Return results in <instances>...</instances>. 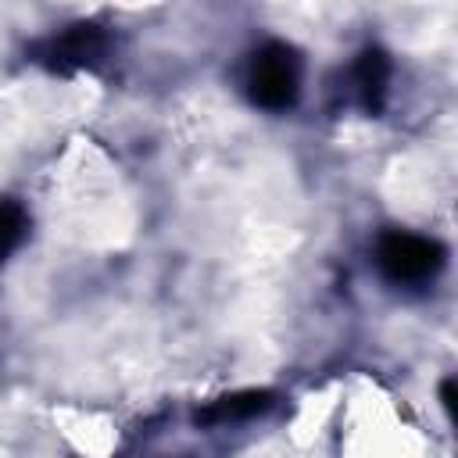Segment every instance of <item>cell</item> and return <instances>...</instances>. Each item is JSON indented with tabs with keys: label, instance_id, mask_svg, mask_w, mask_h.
I'll list each match as a JSON object with an SVG mask.
<instances>
[{
	"label": "cell",
	"instance_id": "cell-1",
	"mask_svg": "<svg viewBox=\"0 0 458 458\" xmlns=\"http://www.w3.org/2000/svg\"><path fill=\"white\" fill-rule=\"evenodd\" d=\"M247 89L250 100L268 107V111H283L297 100L301 89V61L290 47L283 43H265L247 68Z\"/></svg>",
	"mask_w": 458,
	"mask_h": 458
},
{
	"label": "cell",
	"instance_id": "cell-2",
	"mask_svg": "<svg viewBox=\"0 0 458 458\" xmlns=\"http://www.w3.org/2000/svg\"><path fill=\"white\" fill-rule=\"evenodd\" d=\"M376 261L383 268L386 279L394 283H426L437 276V268L444 265V250L437 240L429 236H415V233H390L379 240Z\"/></svg>",
	"mask_w": 458,
	"mask_h": 458
},
{
	"label": "cell",
	"instance_id": "cell-3",
	"mask_svg": "<svg viewBox=\"0 0 458 458\" xmlns=\"http://www.w3.org/2000/svg\"><path fill=\"white\" fill-rule=\"evenodd\" d=\"M104 50H107V36L97 25H72L68 32L54 36L39 50V61H47L57 72H75V68L97 64L104 57Z\"/></svg>",
	"mask_w": 458,
	"mask_h": 458
},
{
	"label": "cell",
	"instance_id": "cell-4",
	"mask_svg": "<svg viewBox=\"0 0 458 458\" xmlns=\"http://www.w3.org/2000/svg\"><path fill=\"white\" fill-rule=\"evenodd\" d=\"M351 79H354V93H358L361 107L379 111L383 107V97H386V82H390V61H386V54L376 50V47H369L354 61Z\"/></svg>",
	"mask_w": 458,
	"mask_h": 458
},
{
	"label": "cell",
	"instance_id": "cell-5",
	"mask_svg": "<svg viewBox=\"0 0 458 458\" xmlns=\"http://www.w3.org/2000/svg\"><path fill=\"white\" fill-rule=\"evenodd\" d=\"M272 408V394L268 390H240V394H225L218 401H211L208 408L197 411V422L204 426H225V422H240V419H254L261 411Z\"/></svg>",
	"mask_w": 458,
	"mask_h": 458
},
{
	"label": "cell",
	"instance_id": "cell-6",
	"mask_svg": "<svg viewBox=\"0 0 458 458\" xmlns=\"http://www.w3.org/2000/svg\"><path fill=\"white\" fill-rule=\"evenodd\" d=\"M25 229H29L25 211H21L14 200H0V261L21 243Z\"/></svg>",
	"mask_w": 458,
	"mask_h": 458
}]
</instances>
